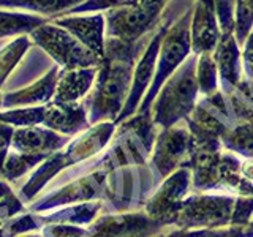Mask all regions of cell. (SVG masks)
Here are the masks:
<instances>
[{
    "label": "cell",
    "mask_w": 253,
    "mask_h": 237,
    "mask_svg": "<svg viewBox=\"0 0 253 237\" xmlns=\"http://www.w3.org/2000/svg\"><path fill=\"white\" fill-rule=\"evenodd\" d=\"M131 47L121 40L108 38L92 90L84 101L90 125L117 120L131 89Z\"/></svg>",
    "instance_id": "obj_1"
},
{
    "label": "cell",
    "mask_w": 253,
    "mask_h": 237,
    "mask_svg": "<svg viewBox=\"0 0 253 237\" xmlns=\"http://www.w3.org/2000/svg\"><path fill=\"white\" fill-rule=\"evenodd\" d=\"M114 131L116 126L113 122L95 123L89 126L85 131L79 133V136L70 141L63 149L51 154L43 163H40L38 168L32 172L29 180L21 187L18 193L21 201L24 204L32 202L42 193V190L63 169L89 160V158L101 152L106 147Z\"/></svg>",
    "instance_id": "obj_2"
},
{
    "label": "cell",
    "mask_w": 253,
    "mask_h": 237,
    "mask_svg": "<svg viewBox=\"0 0 253 237\" xmlns=\"http://www.w3.org/2000/svg\"><path fill=\"white\" fill-rule=\"evenodd\" d=\"M100 164V168H95L89 174H85V176L78 177L63 187L54 190V192L37 198L27 209L34 213H42L70 204L105 199L114 201L113 190L108 185L109 172L114 169V164L108 160V157L103 158Z\"/></svg>",
    "instance_id": "obj_3"
},
{
    "label": "cell",
    "mask_w": 253,
    "mask_h": 237,
    "mask_svg": "<svg viewBox=\"0 0 253 237\" xmlns=\"http://www.w3.org/2000/svg\"><path fill=\"white\" fill-rule=\"evenodd\" d=\"M30 38L46 54H49L55 63L63 70L93 68L100 67L101 63V57L84 46L67 29L57 26L52 21L35 29L30 34Z\"/></svg>",
    "instance_id": "obj_4"
},
{
    "label": "cell",
    "mask_w": 253,
    "mask_h": 237,
    "mask_svg": "<svg viewBox=\"0 0 253 237\" xmlns=\"http://www.w3.org/2000/svg\"><path fill=\"white\" fill-rule=\"evenodd\" d=\"M234 196L198 193L182 201L169 226L180 229H213L231 226Z\"/></svg>",
    "instance_id": "obj_5"
},
{
    "label": "cell",
    "mask_w": 253,
    "mask_h": 237,
    "mask_svg": "<svg viewBox=\"0 0 253 237\" xmlns=\"http://www.w3.org/2000/svg\"><path fill=\"white\" fill-rule=\"evenodd\" d=\"M193 62L179 70L163 87L154 106V122L168 128L192 114L196 97V76Z\"/></svg>",
    "instance_id": "obj_6"
},
{
    "label": "cell",
    "mask_w": 253,
    "mask_h": 237,
    "mask_svg": "<svg viewBox=\"0 0 253 237\" xmlns=\"http://www.w3.org/2000/svg\"><path fill=\"white\" fill-rule=\"evenodd\" d=\"M162 5L163 2L111 8L105 16L108 38L133 44L147 29L152 27Z\"/></svg>",
    "instance_id": "obj_7"
},
{
    "label": "cell",
    "mask_w": 253,
    "mask_h": 237,
    "mask_svg": "<svg viewBox=\"0 0 253 237\" xmlns=\"http://www.w3.org/2000/svg\"><path fill=\"white\" fill-rule=\"evenodd\" d=\"M195 138L179 126H168L158 134L152 161L158 174L166 179L180 168H188L195 154Z\"/></svg>",
    "instance_id": "obj_8"
},
{
    "label": "cell",
    "mask_w": 253,
    "mask_h": 237,
    "mask_svg": "<svg viewBox=\"0 0 253 237\" xmlns=\"http://www.w3.org/2000/svg\"><path fill=\"white\" fill-rule=\"evenodd\" d=\"M190 185H192V169L180 168L174 171L147 199L144 212L158 223L169 226L182 201L185 199Z\"/></svg>",
    "instance_id": "obj_9"
},
{
    "label": "cell",
    "mask_w": 253,
    "mask_h": 237,
    "mask_svg": "<svg viewBox=\"0 0 253 237\" xmlns=\"http://www.w3.org/2000/svg\"><path fill=\"white\" fill-rule=\"evenodd\" d=\"M165 225L150 218L146 212H119L100 215L89 225L85 237H154Z\"/></svg>",
    "instance_id": "obj_10"
},
{
    "label": "cell",
    "mask_w": 253,
    "mask_h": 237,
    "mask_svg": "<svg viewBox=\"0 0 253 237\" xmlns=\"http://www.w3.org/2000/svg\"><path fill=\"white\" fill-rule=\"evenodd\" d=\"M187 19H188V14L180 22H177L176 26L169 30V34L163 38L162 46H160V60H158V67L155 68L157 78L154 81L150 97H154V92L158 90V87L162 85V82L168 76H171L172 71L179 67V63L184 60V57L188 54L192 38L188 35Z\"/></svg>",
    "instance_id": "obj_11"
},
{
    "label": "cell",
    "mask_w": 253,
    "mask_h": 237,
    "mask_svg": "<svg viewBox=\"0 0 253 237\" xmlns=\"http://www.w3.org/2000/svg\"><path fill=\"white\" fill-rule=\"evenodd\" d=\"M42 125L65 136H73L85 131L90 125L84 103H57L43 105Z\"/></svg>",
    "instance_id": "obj_12"
},
{
    "label": "cell",
    "mask_w": 253,
    "mask_h": 237,
    "mask_svg": "<svg viewBox=\"0 0 253 237\" xmlns=\"http://www.w3.org/2000/svg\"><path fill=\"white\" fill-rule=\"evenodd\" d=\"M52 22L67 29L84 46H87L90 51H93L98 57L103 59V55H105V44H106L105 14L101 13L87 14V16L68 14V16H62V18H54Z\"/></svg>",
    "instance_id": "obj_13"
},
{
    "label": "cell",
    "mask_w": 253,
    "mask_h": 237,
    "mask_svg": "<svg viewBox=\"0 0 253 237\" xmlns=\"http://www.w3.org/2000/svg\"><path fill=\"white\" fill-rule=\"evenodd\" d=\"M70 142L65 134L57 133L47 126H16L11 142V150L24 154H44L51 155L63 149Z\"/></svg>",
    "instance_id": "obj_14"
},
{
    "label": "cell",
    "mask_w": 253,
    "mask_h": 237,
    "mask_svg": "<svg viewBox=\"0 0 253 237\" xmlns=\"http://www.w3.org/2000/svg\"><path fill=\"white\" fill-rule=\"evenodd\" d=\"M59 68L54 67L47 73L18 92L6 93L2 100V108L13 109V108H26V106H40L52 101L55 93V85L59 79Z\"/></svg>",
    "instance_id": "obj_15"
},
{
    "label": "cell",
    "mask_w": 253,
    "mask_h": 237,
    "mask_svg": "<svg viewBox=\"0 0 253 237\" xmlns=\"http://www.w3.org/2000/svg\"><path fill=\"white\" fill-rule=\"evenodd\" d=\"M97 73L98 67L63 70L59 75L52 101L78 103L79 100H83L92 90Z\"/></svg>",
    "instance_id": "obj_16"
},
{
    "label": "cell",
    "mask_w": 253,
    "mask_h": 237,
    "mask_svg": "<svg viewBox=\"0 0 253 237\" xmlns=\"http://www.w3.org/2000/svg\"><path fill=\"white\" fill-rule=\"evenodd\" d=\"M103 201H89V202H79L57 207L47 212L37 213L40 223H68V225H92L95 220L100 217V212L103 210Z\"/></svg>",
    "instance_id": "obj_17"
},
{
    "label": "cell",
    "mask_w": 253,
    "mask_h": 237,
    "mask_svg": "<svg viewBox=\"0 0 253 237\" xmlns=\"http://www.w3.org/2000/svg\"><path fill=\"white\" fill-rule=\"evenodd\" d=\"M218 44V29L213 19V10L206 0L195 6L192 21V47L196 52H208Z\"/></svg>",
    "instance_id": "obj_18"
},
{
    "label": "cell",
    "mask_w": 253,
    "mask_h": 237,
    "mask_svg": "<svg viewBox=\"0 0 253 237\" xmlns=\"http://www.w3.org/2000/svg\"><path fill=\"white\" fill-rule=\"evenodd\" d=\"M49 18L40 14H29L21 11L0 10V38L30 35L35 29L49 22Z\"/></svg>",
    "instance_id": "obj_19"
},
{
    "label": "cell",
    "mask_w": 253,
    "mask_h": 237,
    "mask_svg": "<svg viewBox=\"0 0 253 237\" xmlns=\"http://www.w3.org/2000/svg\"><path fill=\"white\" fill-rule=\"evenodd\" d=\"M83 2L84 0H0V8H19L54 19L59 13H68Z\"/></svg>",
    "instance_id": "obj_20"
},
{
    "label": "cell",
    "mask_w": 253,
    "mask_h": 237,
    "mask_svg": "<svg viewBox=\"0 0 253 237\" xmlns=\"http://www.w3.org/2000/svg\"><path fill=\"white\" fill-rule=\"evenodd\" d=\"M49 155L44 154H24V152H16V150H10L8 154L2 174L8 182H14L24 174H27L30 169H34L35 166L43 163Z\"/></svg>",
    "instance_id": "obj_21"
},
{
    "label": "cell",
    "mask_w": 253,
    "mask_h": 237,
    "mask_svg": "<svg viewBox=\"0 0 253 237\" xmlns=\"http://www.w3.org/2000/svg\"><path fill=\"white\" fill-rule=\"evenodd\" d=\"M30 46V38L27 35H21L14 41L8 43L0 49V87L3 85L6 78L16 68L19 60L24 57Z\"/></svg>",
    "instance_id": "obj_22"
},
{
    "label": "cell",
    "mask_w": 253,
    "mask_h": 237,
    "mask_svg": "<svg viewBox=\"0 0 253 237\" xmlns=\"http://www.w3.org/2000/svg\"><path fill=\"white\" fill-rule=\"evenodd\" d=\"M221 142L231 152L241 154L245 158H253V122H242L233 126Z\"/></svg>",
    "instance_id": "obj_23"
},
{
    "label": "cell",
    "mask_w": 253,
    "mask_h": 237,
    "mask_svg": "<svg viewBox=\"0 0 253 237\" xmlns=\"http://www.w3.org/2000/svg\"><path fill=\"white\" fill-rule=\"evenodd\" d=\"M160 237H249L244 226H225L213 229H180L174 228Z\"/></svg>",
    "instance_id": "obj_24"
},
{
    "label": "cell",
    "mask_w": 253,
    "mask_h": 237,
    "mask_svg": "<svg viewBox=\"0 0 253 237\" xmlns=\"http://www.w3.org/2000/svg\"><path fill=\"white\" fill-rule=\"evenodd\" d=\"M43 237H85L89 234V228L68 223H46L40 229Z\"/></svg>",
    "instance_id": "obj_25"
},
{
    "label": "cell",
    "mask_w": 253,
    "mask_h": 237,
    "mask_svg": "<svg viewBox=\"0 0 253 237\" xmlns=\"http://www.w3.org/2000/svg\"><path fill=\"white\" fill-rule=\"evenodd\" d=\"M253 213V196H237L233 212V226H247Z\"/></svg>",
    "instance_id": "obj_26"
},
{
    "label": "cell",
    "mask_w": 253,
    "mask_h": 237,
    "mask_svg": "<svg viewBox=\"0 0 253 237\" xmlns=\"http://www.w3.org/2000/svg\"><path fill=\"white\" fill-rule=\"evenodd\" d=\"M253 22V0H237V35L245 38L247 30Z\"/></svg>",
    "instance_id": "obj_27"
},
{
    "label": "cell",
    "mask_w": 253,
    "mask_h": 237,
    "mask_svg": "<svg viewBox=\"0 0 253 237\" xmlns=\"http://www.w3.org/2000/svg\"><path fill=\"white\" fill-rule=\"evenodd\" d=\"M14 130H16L14 125H10V123L0 120V171L3 169L5 160L11 150Z\"/></svg>",
    "instance_id": "obj_28"
},
{
    "label": "cell",
    "mask_w": 253,
    "mask_h": 237,
    "mask_svg": "<svg viewBox=\"0 0 253 237\" xmlns=\"http://www.w3.org/2000/svg\"><path fill=\"white\" fill-rule=\"evenodd\" d=\"M245 233H247L249 237H253V220H250V223L245 226Z\"/></svg>",
    "instance_id": "obj_29"
},
{
    "label": "cell",
    "mask_w": 253,
    "mask_h": 237,
    "mask_svg": "<svg viewBox=\"0 0 253 237\" xmlns=\"http://www.w3.org/2000/svg\"><path fill=\"white\" fill-rule=\"evenodd\" d=\"M16 237H43L40 233H27V234H21V236H16Z\"/></svg>",
    "instance_id": "obj_30"
},
{
    "label": "cell",
    "mask_w": 253,
    "mask_h": 237,
    "mask_svg": "<svg viewBox=\"0 0 253 237\" xmlns=\"http://www.w3.org/2000/svg\"><path fill=\"white\" fill-rule=\"evenodd\" d=\"M2 100H3V97H0V109H2Z\"/></svg>",
    "instance_id": "obj_31"
}]
</instances>
